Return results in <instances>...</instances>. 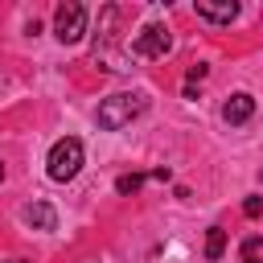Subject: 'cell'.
Here are the masks:
<instances>
[{
  "label": "cell",
  "mask_w": 263,
  "mask_h": 263,
  "mask_svg": "<svg viewBox=\"0 0 263 263\" xmlns=\"http://www.w3.org/2000/svg\"><path fill=\"white\" fill-rule=\"evenodd\" d=\"M140 185H144V177H140V173H123V177H119V181H115V189H119V193H123V197H127V193H136V189H140Z\"/></svg>",
  "instance_id": "cell-10"
},
{
  "label": "cell",
  "mask_w": 263,
  "mask_h": 263,
  "mask_svg": "<svg viewBox=\"0 0 263 263\" xmlns=\"http://www.w3.org/2000/svg\"><path fill=\"white\" fill-rule=\"evenodd\" d=\"M251 115H255V99H251V95H242V90H238V95H230V99L222 103V119H226V123H234V127H238V123H247Z\"/></svg>",
  "instance_id": "cell-6"
},
{
  "label": "cell",
  "mask_w": 263,
  "mask_h": 263,
  "mask_svg": "<svg viewBox=\"0 0 263 263\" xmlns=\"http://www.w3.org/2000/svg\"><path fill=\"white\" fill-rule=\"evenodd\" d=\"M222 251H226V230L222 226H210L205 230V259L214 263V259H222Z\"/></svg>",
  "instance_id": "cell-8"
},
{
  "label": "cell",
  "mask_w": 263,
  "mask_h": 263,
  "mask_svg": "<svg viewBox=\"0 0 263 263\" xmlns=\"http://www.w3.org/2000/svg\"><path fill=\"white\" fill-rule=\"evenodd\" d=\"M82 33H86V8H82L78 0H62V4L53 8V37H58L62 45H78Z\"/></svg>",
  "instance_id": "cell-3"
},
{
  "label": "cell",
  "mask_w": 263,
  "mask_h": 263,
  "mask_svg": "<svg viewBox=\"0 0 263 263\" xmlns=\"http://www.w3.org/2000/svg\"><path fill=\"white\" fill-rule=\"evenodd\" d=\"M242 214H247V218H259V214H263V197H247V201H242Z\"/></svg>",
  "instance_id": "cell-11"
},
{
  "label": "cell",
  "mask_w": 263,
  "mask_h": 263,
  "mask_svg": "<svg viewBox=\"0 0 263 263\" xmlns=\"http://www.w3.org/2000/svg\"><path fill=\"white\" fill-rule=\"evenodd\" d=\"M12 263H21V259H12Z\"/></svg>",
  "instance_id": "cell-14"
},
{
  "label": "cell",
  "mask_w": 263,
  "mask_h": 263,
  "mask_svg": "<svg viewBox=\"0 0 263 263\" xmlns=\"http://www.w3.org/2000/svg\"><path fill=\"white\" fill-rule=\"evenodd\" d=\"M259 181H263V173H259Z\"/></svg>",
  "instance_id": "cell-15"
},
{
  "label": "cell",
  "mask_w": 263,
  "mask_h": 263,
  "mask_svg": "<svg viewBox=\"0 0 263 263\" xmlns=\"http://www.w3.org/2000/svg\"><path fill=\"white\" fill-rule=\"evenodd\" d=\"M144 107H148V99H144V95L119 90V95H107V99L99 103L95 119H99V127H103V132H119V127H127L136 115H144Z\"/></svg>",
  "instance_id": "cell-1"
},
{
  "label": "cell",
  "mask_w": 263,
  "mask_h": 263,
  "mask_svg": "<svg viewBox=\"0 0 263 263\" xmlns=\"http://www.w3.org/2000/svg\"><path fill=\"white\" fill-rule=\"evenodd\" d=\"M205 78V66H189V74H185V86H193V82H201Z\"/></svg>",
  "instance_id": "cell-12"
},
{
  "label": "cell",
  "mask_w": 263,
  "mask_h": 263,
  "mask_svg": "<svg viewBox=\"0 0 263 263\" xmlns=\"http://www.w3.org/2000/svg\"><path fill=\"white\" fill-rule=\"evenodd\" d=\"M168 49H173V33L164 25H144L132 41V53H140V58H164Z\"/></svg>",
  "instance_id": "cell-4"
},
{
  "label": "cell",
  "mask_w": 263,
  "mask_h": 263,
  "mask_svg": "<svg viewBox=\"0 0 263 263\" xmlns=\"http://www.w3.org/2000/svg\"><path fill=\"white\" fill-rule=\"evenodd\" d=\"M242 263H263V238L259 234H251L242 242Z\"/></svg>",
  "instance_id": "cell-9"
},
{
  "label": "cell",
  "mask_w": 263,
  "mask_h": 263,
  "mask_svg": "<svg viewBox=\"0 0 263 263\" xmlns=\"http://www.w3.org/2000/svg\"><path fill=\"white\" fill-rule=\"evenodd\" d=\"M197 16L218 21V25H230V21L238 16V4H234V0H197Z\"/></svg>",
  "instance_id": "cell-7"
},
{
  "label": "cell",
  "mask_w": 263,
  "mask_h": 263,
  "mask_svg": "<svg viewBox=\"0 0 263 263\" xmlns=\"http://www.w3.org/2000/svg\"><path fill=\"white\" fill-rule=\"evenodd\" d=\"M78 168H82V140L78 136H62L45 156V173H49V181L66 185V181L78 177Z\"/></svg>",
  "instance_id": "cell-2"
},
{
  "label": "cell",
  "mask_w": 263,
  "mask_h": 263,
  "mask_svg": "<svg viewBox=\"0 0 263 263\" xmlns=\"http://www.w3.org/2000/svg\"><path fill=\"white\" fill-rule=\"evenodd\" d=\"M21 222L33 226V230H53L58 226V214H53L49 201H29V205H21Z\"/></svg>",
  "instance_id": "cell-5"
},
{
  "label": "cell",
  "mask_w": 263,
  "mask_h": 263,
  "mask_svg": "<svg viewBox=\"0 0 263 263\" xmlns=\"http://www.w3.org/2000/svg\"><path fill=\"white\" fill-rule=\"evenodd\" d=\"M0 181H4V164H0Z\"/></svg>",
  "instance_id": "cell-13"
}]
</instances>
